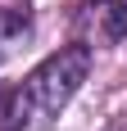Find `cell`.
Returning a JSON list of instances; mask_svg holds the SVG:
<instances>
[{"instance_id": "obj_1", "label": "cell", "mask_w": 127, "mask_h": 131, "mask_svg": "<svg viewBox=\"0 0 127 131\" xmlns=\"http://www.w3.org/2000/svg\"><path fill=\"white\" fill-rule=\"evenodd\" d=\"M91 77V50L63 45L46 54L5 100H0V131H50L55 118L73 104L82 81Z\"/></svg>"}, {"instance_id": "obj_2", "label": "cell", "mask_w": 127, "mask_h": 131, "mask_svg": "<svg viewBox=\"0 0 127 131\" xmlns=\"http://www.w3.org/2000/svg\"><path fill=\"white\" fill-rule=\"evenodd\" d=\"M77 45H118L127 36V5L123 0H86L73 18Z\"/></svg>"}, {"instance_id": "obj_3", "label": "cell", "mask_w": 127, "mask_h": 131, "mask_svg": "<svg viewBox=\"0 0 127 131\" xmlns=\"http://www.w3.org/2000/svg\"><path fill=\"white\" fill-rule=\"evenodd\" d=\"M27 36H32V18L18 14V9H0V63H5Z\"/></svg>"}]
</instances>
